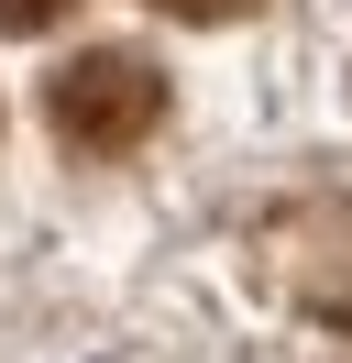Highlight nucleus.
Segmentation results:
<instances>
[{"label": "nucleus", "mask_w": 352, "mask_h": 363, "mask_svg": "<svg viewBox=\"0 0 352 363\" xmlns=\"http://www.w3.org/2000/svg\"><path fill=\"white\" fill-rule=\"evenodd\" d=\"M253 275L308 319H352V199H286L253 231Z\"/></svg>", "instance_id": "obj_2"}, {"label": "nucleus", "mask_w": 352, "mask_h": 363, "mask_svg": "<svg viewBox=\"0 0 352 363\" xmlns=\"http://www.w3.org/2000/svg\"><path fill=\"white\" fill-rule=\"evenodd\" d=\"M154 11H176V23H242V11H264V0H154Z\"/></svg>", "instance_id": "obj_4"}, {"label": "nucleus", "mask_w": 352, "mask_h": 363, "mask_svg": "<svg viewBox=\"0 0 352 363\" xmlns=\"http://www.w3.org/2000/svg\"><path fill=\"white\" fill-rule=\"evenodd\" d=\"M77 0H0V33H44V23H66Z\"/></svg>", "instance_id": "obj_3"}, {"label": "nucleus", "mask_w": 352, "mask_h": 363, "mask_svg": "<svg viewBox=\"0 0 352 363\" xmlns=\"http://www.w3.org/2000/svg\"><path fill=\"white\" fill-rule=\"evenodd\" d=\"M44 121H55V143H77V155L110 165V155H132V143H154L165 77L132 45H88V55H66V67L44 77Z\"/></svg>", "instance_id": "obj_1"}]
</instances>
